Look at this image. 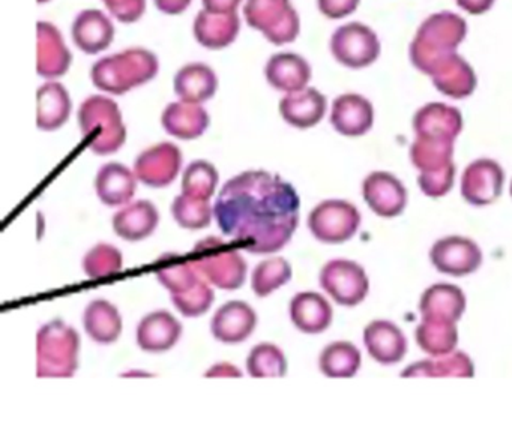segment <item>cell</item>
<instances>
[{"instance_id":"6da1fadb","label":"cell","mask_w":512,"mask_h":426,"mask_svg":"<svg viewBox=\"0 0 512 426\" xmlns=\"http://www.w3.org/2000/svg\"><path fill=\"white\" fill-rule=\"evenodd\" d=\"M301 200L292 183L263 170L227 180L214 206L218 227L253 254H274L292 240Z\"/></svg>"},{"instance_id":"7a4b0ae2","label":"cell","mask_w":512,"mask_h":426,"mask_svg":"<svg viewBox=\"0 0 512 426\" xmlns=\"http://www.w3.org/2000/svg\"><path fill=\"white\" fill-rule=\"evenodd\" d=\"M158 57L146 48H128L121 53L103 57L92 65V83L112 95H125L157 77Z\"/></svg>"},{"instance_id":"3957f363","label":"cell","mask_w":512,"mask_h":426,"mask_svg":"<svg viewBox=\"0 0 512 426\" xmlns=\"http://www.w3.org/2000/svg\"><path fill=\"white\" fill-rule=\"evenodd\" d=\"M79 125L89 149L106 156L118 152L127 140V128L121 110L113 99L89 96L79 110Z\"/></svg>"},{"instance_id":"277c9868","label":"cell","mask_w":512,"mask_h":426,"mask_svg":"<svg viewBox=\"0 0 512 426\" xmlns=\"http://www.w3.org/2000/svg\"><path fill=\"white\" fill-rule=\"evenodd\" d=\"M80 336L62 320L44 324L37 335V377L70 378L79 369Z\"/></svg>"},{"instance_id":"5b68a950","label":"cell","mask_w":512,"mask_h":426,"mask_svg":"<svg viewBox=\"0 0 512 426\" xmlns=\"http://www.w3.org/2000/svg\"><path fill=\"white\" fill-rule=\"evenodd\" d=\"M193 264L206 281L221 290H238L247 278V263L241 252L217 237L200 240L193 249Z\"/></svg>"},{"instance_id":"8992f818","label":"cell","mask_w":512,"mask_h":426,"mask_svg":"<svg viewBox=\"0 0 512 426\" xmlns=\"http://www.w3.org/2000/svg\"><path fill=\"white\" fill-rule=\"evenodd\" d=\"M244 17L271 44H290L298 38L301 20L290 0H247Z\"/></svg>"},{"instance_id":"52a82bcc","label":"cell","mask_w":512,"mask_h":426,"mask_svg":"<svg viewBox=\"0 0 512 426\" xmlns=\"http://www.w3.org/2000/svg\"><path fill=\"white\" fill-rule=\"evenodd\" d=\"M361 225V213L349 201L326 200L317 204L308 216V228L323 243L338 245L355 236Z\"/></svg>"},{"instance_id":"ba28073f","label":"cell","mask_w":512,"mask_h":426,"mask_svg":"<svg viewBox=\"0 0 512 426\" xmlns=\"http://www.w3.org/2000/svg\"><path fill=\"white\" fill-rule=\"evenodd\" d=\"M323 290L343 306H356L364 302L370 290L367 272L352 260H331L320 272Z\"/></svg>"},{"instance_id":"9c48e42d","label":"cell","mask_w":512,"mask_h":426,"mask_svg":"<svg viewBox=\"0 0 512 426\" xmlns=\"http://www.w3.org/2000/svg\"><path fill=\"white\" fill-rule=\"evenodd\" d=\"M182 167V152L176 144H155L137 156L134 173L151 188H166L175 182Z\"/></svg>"},{"instance_id":"30bf717a","label":"cell","mask_w":512,"mask_h":426,"mask_svg":"<svg viewBox=\"0 0 512 426\" xmlns=\"http://www.w3.org/2000/svg\"><path fill=\"white\" fill-rule=\"evenodd\" d=\"M430 260L440 273L466 276L479 269L482 252L472 239L448 236L434 243L430 251Z\"/></svg>"},{"instance_id":"8fae6325","label":"cell","mask_w":512,"mask_h":426,"mask_svg":"<svg viewBox=\"0 0 512 426\" xmlns=\"http://www.w3.org/2000/svg\"><path fill=\"white\" fill-rule=\"evenodd\" d=\"M505 174L502 167L491 159H478L464 171L461 195L473 206H488L502 194Z\"/></svg>"},{"instance_id":"7c38bea8","label":"cell","mask_w":512,"mask_h":426,"mask_svg":"<svg viewBox=\"0 0 512 426\" xmlns=\"http://www.w3.org/2000/svg\"><path fill=\"white\" fill-rule=\"evenodd\" d=\"M365 203L382 218H395L406 209L407 191L403 183L385 171L371 173L362 185Z\"/></svg>"},{"instance_id":"4fadbf2b","label":"cell","mask_w":512,"mask_h":426,"mask_svg":"<svg viewBox=\"0 0 512 426\" xmlns=\"http://www.w3.org/2000/svg\"><path fill=\"white\" fill-rule=\"evenodd\" d=\"M257 314L247 302L224 303L211 321L212 335L223 344H239L250 338L256 329Z\"/></svg>"},{"instance_id":"5bb4252c","label":"cell","mask_w":512,"mask_h":426,"mask_svg":"<svg viewBox=\"0 0 512 426\" xmlns=\"http://www.w3.org/2000/svg\"><path fill=\"white\" fill-rule=\"evenodd\" d=\"M364 344L368 354L382 365H395L407 353V339L397 324L374 320L364 329Z\"/></svg>"},{"instance_id":"9a60e30c","label":"cell","mask_w":512,"mask_h":426,"mask_svg":"<svg viewBox=\"0 0 512 426\" xmlns=\"http://www.w3.org/2000/svg\"><path fill=\"white\" fill-rule=\"evenodd\" d=\"M37 71L44 78H58L67 74L73 56L55 24L38 23Z\"/></svg>"},{"instance_id":"2e32d148","label":"cell","mask_w":512,"mask_h":426,"mask_svg":"<svg viewBox=\"0 0 512 426\" xmlns=\"http://www.w3.org/2000/svg\"><path fill=\"white\" fill-rule=\"evenodd\" d=\"M241 18L238 12H211L202 9L194 20L193 32L202 47L208 50H223L238 38Z\"/></svg>"},{"instance_id":"e0dca14e","label":"cell","mask_w":512,"mask_h":426,"mask_svg":"<svg viewBox=\"0 0 512 426\" xmlns=\"http://www.w3.org/2000/svg\"><path fill=\"white\" fill-rule=\"evenodd\" d=\"M71 35L80 50L86 54H98L112 45L115 26L103 11L85 9L74 20Z\"/></svg>"},{"instance_id":"ac0fdd59","label":"cell","mask_w":512,"mask_h":426,"mask_svg":"<svg viewBox=\"0 0 512 426\" xmlns=\"http://www.w3.org/2000/svg\"><path fill=\"white\" fill-rule=\"evenodd\" d=\"M331 50L338 62L361 68L373 62V33L361 24H347L332 36Z\"/></svg>"},{"instance_id":"d6986e66","label":"cell","mask_w":512,"mask_h":426,"mask_svg":"<svg viewBox=\"0 0 512 426\" xmlns=\"http://www.w3.org/2000/svg\"><path fill=\"white\" fill-rule=\"evenodd\" d=\"M326 98L313 87L287 93L280 101V114L293 128L308 129L325 117Z\"/></svg>"},{"instance_id":"ffe728a7","label":"cell","mask_w":512,"mask_h":426,"mask_svg":"<svg viewBox=\"0 0 512 426\" xmlns=\"http://www.w3.org/2000/svg\"><path fill=\"white\" fill-rule=\"evenodd\" d=\"M182 324L167 311H155L142 318L137 327V344L148 353H163L175 347Z\"/></svg>"},{"instance_id":"44dd1931","label":"cell","mask_w":512,"mask_h":426,"mask_svg":"<svg viewBox=\"0 0 512 426\" xmlns=\"http://www.w3.org/2000/svg\"><path fill=\"white\" fill-rule=\"evenodd\" d=\"M161 123L167 134L179 140H196L205 134L211 119L202 105L179 101L167 105Z\"/></svg>"},{"instance_id":"7402d4cb","label":"cell","mask_w":512,"mask_h":426,"mask_svg":"<svg viewBox=\"0 0 512 426\" xmlns=\"http://www.w3.org/2000/svg\"><path fill=\"white\" fill-rule=\"evenodd\" d=\"M373 117L370 102L355 93L338 96L332 104V126L346 137H359L370 131Z\"/></svg>"},{"instance_id":"603a6c76","label":"cell","mask_w":512,"mask_h":426,"mask_svg":"<svg viewBox=\"0 0 512 426\" xmlns=\"http://www.w3.org/2000/svg\"><path fill=\"white\" fill-rule=\"evenodd\" d=\"M466 309V296L457 285L434 284L424 291L419 303L424 320H443L458 323Z\"/></svg>"},{"instance_id":"cb8c5ba5","label":"cell","mask_w":512,"mask_h":426,"mask_svg":"<svg viewBox=\"0 0 512 426\" xmlns=\"http://www.w3.org/2000/svg\"><path fill=\"white\" fill-rule=\"evenodd\" d=\"M332 306L316 291H302L290 302V318L301 332L317 335L325 332L332 323Z\"/></svg>"},{"instance_id":"d4e9b609","label":"cell","mask_w":512,"mask_h":426,"mask_svg":"<svg viewBox=\"0 0 512 426\" xmlns=\"http://www.w3.org/2000/svg\"><path fill=\"white\" fill-rule=\"evenodd\" d=\"M137 180L136 173L127 165L109 162L100 168L95 177V191L107 206H124L136 194Z\"/></svg>"},{"instance_id":"484cf974","label":"cell","mask_w":512,"mask_h":426,"mask_svg":"<svg viewBox=\"0 0 512 426\" xmlns=\"http://www.w3.org/2000/svg\"><path fill=\"white\" fill-rule=\"evenodd\" d=\"M265 77L274 89L292 93L305 89L311 78V68L304 57L295 53L271 56L265 66Z\"/></svg>"},{"instance_id":"4316f807","label":"cell","mask_w":512,"mask_h":426,"mask_svg":"<svg viewBox=\"0 0 512 426\" xmlns=\"http://www.w3.org/2000/svg\"><path fill=\"white\" fill-rule=\"evenodd\" d=\"M160 213L148 200L128 204L113 216V230L128 242H139L157 230Z\"/></svg>"},{"instance_id":"83f0119b","label":"cell","mask_w":512,"mask_h":426,"mask_svg":"<svg viewBox=\"0 0 512 426\" xmlns=\"http://www.w3.org/2000/svg\"><path fill=\"white\" fill-rule=\"evenodd\" d=\"M173 87L181 101L202 104L217 93L218 77L205 63H188L176 72Z\"/></svg>"},{"instance_id":"f1b7e54d","label":"cell","mask_w":512,"mask_h":426,"mask_svg":"<svg viewBox=\"0 0 512 426\" xmlns=\"http://www.w3.org/2000/svg\"><path fill=\"white\" fill-rule=\"evenodd\" d=\"M71 98L64 84L50 81L37 93V126L43 131H56L70 119Z\"/></svg>"},{"instance_id":"f546056e","label":"cell","mask_w":512,"mask_h":426,"mask_svg":"<svg viewBox=\"0 0 512 426\" xmlns=\"http://www.w3.org/2000/svg\"><path fill=\"white\" fill-rule=\"evenodd\" d=\"M86 333L98 344H113L122 333V317L113 303L104 299L89 303L83 314Z\"/></svg>"},{"instance_id":"4dcf8cb0","label":"cell","mask_w":512,"mask_h":426,"mask_svg":"<svg viewBox=\"0 0 512 426\" xmlns=\"http://www.w3.org/2000/svg\"><path fill=\"white\" fill-rule=\"evenodd\" d=\"M475 374V365L464 351H452L445 356L431 357L412 363L401 371V377H464Z\"/></svg>"},{"instance_id":"1f68e13d","label":"cell","mask_w":512,"mask_h":426,"mask_svg":"<svg viewBox=\"0 0 512 426\" xmlns=\"http://www.w3.org/2000/svg\"><path fill=\"white\" fill-rule=\"evenodd\" d=\"M155 275L172 297L194 290L203 281L202 273L196 269L193 261H181L175 255H164L158 263Z\"/></svg>"},{"instance_id":"d6a6232c","label":"cell","mask_w":512,"mask_h":426,"mask_svg":"<svg viewBox=\"0 0 512 426\" xmlns=\"http://www.w3.org/2000/svg\"><path fill=\"white\" fill-rule=\"evenodd\" d=\"M361 351L352 342L337 341L323 348L319 368L329 378H352L361 368Z\"/></svg>"},{"instance_id":"836d02e7","label":"cell","mask_w":512,"mask_h":426,"mask_svg":"<svg viewBox=\"0 0 512 426\" xmlns=\"http://www.w3.org/2000/svg\"><path fill=\"white\" fill-rule=\"evenodd\" d=\"M416 342L431 357L445 356L458 344L457 323L443 320H424L416 329Z\"/></svg>"},{"instance_id":"e575fe53","label":"cell","mask_w":512,"mask_h":426,"mask_svg":"<svg viewBox=\"0 0 512 426\" xmlns=\"http://www.w3.org/2000/svg\"><path fill=\"white\" fill-rule=\"evenodd\" d=\"M292 279V266L284 258H268L257 264L251 278V287L259 297H266Z\"/></svg>"},{"instance_id":"d590c367","label":"cell","mask_w":512,"mask_h":426,"mask_svg":"<svg viewBox=\"0 0 512 426\" xmlns=\"http://www.w3.org/2000/svg\"><path fill=\"white\" fill-rule=\"evenodd\" d=\"M247 371L254 378L283 377L287 372V360L277 345H256L248 354Z\"/></svg>"},{"instance_id":"8d00e7d4","label":"cell","mask_w":512,"mask_h":426,"mask_svg":"<svg viewBox=\"0 0 512 426\" xmlns=\"http://www.w3.org/2000/svg\"><path fill=\"white\" fill-rule=\"evenodd\" d=\"M217 168L211 162L197 159L188 165L187 170L182 176V192L191 197L202 198V200H211L215 194L218 185Z\"/></svg>"},{"instance_id":"74e56055","label":"cell","mask_w":512,"mask_h":426,"mask_svg":"<svg viewBox=\"0 0 512 426\" xmlns=\"http://www.w3.org/2000/svg\"><path fill=\"white\" fill-rule=\"evenodd\" d=\"M172 213L173 218L181 227L188 228V230H202L211 224L214 209L209 204V200L191 197L182 192L173 201Z\"/></svg>"},{"instance_id":"f35d334b","label":"cell","mask_w":512,"mask_h":426,"mask_svg":"<svg viewBox=\"0 0 512 426\" xmlns=\"http://www.w3.org/2000/svg\"><path fill=\"white\" fill-rule=\"evenodd\" d=\"M124 266L122 252L113 245L100 243L94 246L83 258V272L92 279L115 275Z\"/></svg>"},{"instance_id":"ab89813d","label":"cell","mask_w":512,"mask_h":426,"mask_svg":"<svg viewBox=\"0 0 512 426\" xmlns=\"http://www.w3.org/2000/svg\"><path fill=\"white\" fill-rule=\"evenodd\" d=\"M214 297L215 294L211 285L203 279L194 290L181 294V296H173L172 302L185 317H200V315L209 311L212 302H214Z\"/></svg>"},{"instance_id":"60d3db41","label":"cell","mask_w":512,"mask_h":426,"mask_svg":"<svg viewBox=\"0 0 512 426\" xmlns=\"http://www.w3.org/2000/svg\"><path fill=\"white\" fill-rule=\"evenodd\" d=\"M110 14L121 23H136L146 11V0H103Z\"/></svg>"},{"instance_id":"b9f144b4","label":"cell","mask_w":512,"mask_h":426,"mask_svg":"<svg viewBox=\"0 0 512 426\" xmlns=\"http://www.w3.org/2000/svg\"><path fill=\"white\" fill-rule=\"evenodd\" d=\"M320 11L329 18H341L349 15L358 5V0H317Z\"/></svg>"},{"instance_id":"7bdbcfd3","label":"cell","mask_w":512,"mask_h":426,"mask_svg":"<svg viewBox=\"0 0 512 426\" xmlns=\"http://www.w3.org/2000/svg\"><path fill=\"white\" fill-rule=\"evenodd\" d=\"M203 9L211 12H220V14H227V12L238 11L239 5L242 0H202Z\"/></svg>"},{"instance_id":"ee69618b","label":"cell","mask_w":512,"mask_h":426,"mask_svg":"<svg viewBox=\"0 0 512 426\" xmlns=\"http://www.w3.org/2000/svg\"><path fill=\"white\" fill-rule=\"evenodd\" d=\"M154 2L157 8L167 15L182 14L191 5V0H154Z\"/></svg>"},{"instance_id":"f6af8a7d","label":"cell","mask_w":512,"mask_h":426,"mask_svg":"<svg viewBox=\"0 0 512 426\" xmlns=\"http://www.w3.org/2000/svg\"><path fill=\"white\" fill-rule=\"evenodd\" d=\"M205 377H242V372L232 363H217L205 372Z\"/></svg>"},{"instance_id":"bcb514c9","label":"cell","mask_w":512,"mask_h":426,"mask_svg":"<svg viewBox=\"0 0 512 426\" xmlns=\"http://www.w3.org/2000/svg\"><path fill=\"white\" fill-rule=\"evenodd\" d=\"M50 2V0H38V3H47Z\"/></svg>"},{"instance_id":"7dc6e473","label":"cell","mask_w":512,"mask_h":426,"mask_svg":"<svg viewBox=\"0 0 512 426\" xmlns=\"http://www.w3.org/2000/svg\"><path fill=\"white\" fill-rule=\"evenodd\" d=\"M511 195H512V185H511Z\"/></svg>"}]
</instances>
